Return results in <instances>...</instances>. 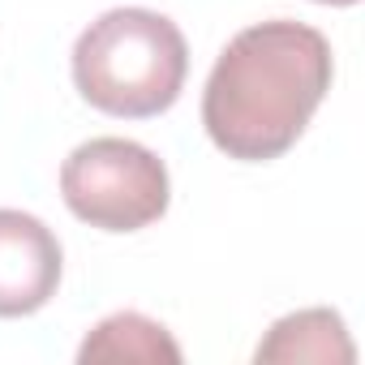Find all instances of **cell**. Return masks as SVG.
Wrapping results in <instances>:
<instances>
[{
  "label": "cell",
  "mask_w": 365,
  "mask_h": 365,
  "mask_svg": "<svg viewBox=\"0 0 365 365\" xmlns=\"http://www.w3.org/2000/svg\"><path fill=\"white\" fill-rule=\"evenodd\" d=\"M61 241L43 220L0 207V318L43 309L61 288Z\"/></svg>",
  "instance_id": "4"
},
{
  "label": "cell",
  "mask_w": 365,
  "mask_h": 365,
  "mask_svg": "<svg viewBox=\"0 0 365 365\" xmlns=\"http://www.w3.org/2000/svg\"><path fill=\"white\" fill-rule=\"evenodd\" d=\"M254 361L271 365V361H356V348L348 339V327L335 309H297L288 318H279L267 339L254 348Z\"/></svg>",
  "instance_id": "5"
},
{
  "label": "cell",
  "mask_w": 365,
  "mask_h": 365,
  "mask_svg": "<svg viewBox=\"0 0 365 365\" xmlns=\"http://www.w3.org/2000/svg\"><path fill=\"white\" fill-rule=\"evenodd\" d=\"M190 73L180 26L155 9H108L73 43V82L82 99L108 116L146 120L168 112Z\"/></svg>",
  "instance_id": "2"
},
{
  "label": "cell",
  "mask_w": 365,
  "mask_h": 365,
  "mask_svg": "<svg viewBox=\"0 0 365 365\" xmlns=\"http://www.w3.org/2000/svg\"><path fill=\"white\" fill-rule=\"evenodd\" d=\"M318 5H339L344 9V5H356V0H318Z\"/></svg>",
  "instance_id": "7"
},
{
  "label": "cell",
  "mask_w": 365,
  "mask_h": 365,
  "mask_svg": "<svg viewBox=\"0 0 365 365\" xmlns=\"http://www.w3.org/2000/svg\"><path fill=\"white\" fill-rule=\"evenodd\" d=\"M65 207L99 232H142L172 202L163 159L133 138H91L61 163Z\"/></svg>",
  "instance_id": "3"
},
{
  "label": "cell",
  "mask_w": 365,
  "mask_h": 365,
  "mask_svg": "<svg viewBox=\"0 0 365 365\" xmlns=\"http://www.w3.org/2000/svg\"><path fill=\"white\" fill-rule=\"evenodd\" d=\"M331 73L335 61L322 31L292 18L245 26L228 39L207 78L202 125L228 159H279L327 99Z\"/></svg>",
  "instance_id": "1"
},
{
  "label": "cell",
  "mask_w": 365,
  "mask_h": 365,
  "mask_svg": "<svg viewBox=\"0 0 365 365\" xmlns=\"http://www.w3.org/2000/svg\"><path fill=\"white\" fill-rule=\"evenodd\" d=\"M78 361H180L176 339L168 335V327H159L155 318L138 314V309H120L108 314L78 348Z\"/></svg>",
  "instance_id": "6"
}]
</instances>
